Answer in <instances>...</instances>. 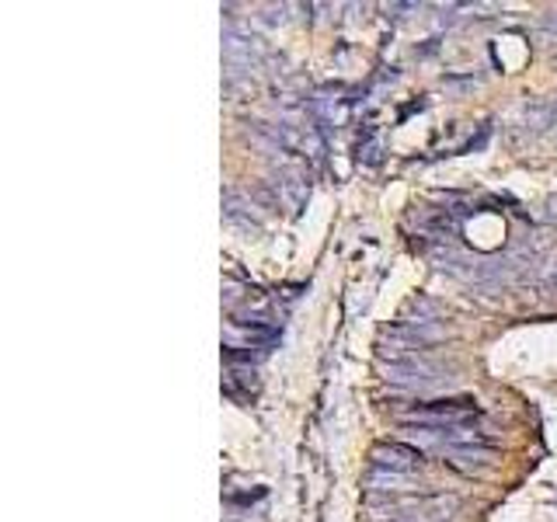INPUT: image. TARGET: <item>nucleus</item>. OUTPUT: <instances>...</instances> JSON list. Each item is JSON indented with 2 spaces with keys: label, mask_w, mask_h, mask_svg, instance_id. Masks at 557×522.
Instances as JSON below:
<instances>
[{
  "label": "nucleus",
  "mask_w": 557,
  "mask_h": 522,
  "mask_svg": "<svg viewBox=\"0 0 557 522\" xmlns=\"http://www.w3.org/2000/svg\"><path fill=\"white\" fill-rule=\"evenodd\" d=\"M481 418V408L470 397L457 400H429V405H418L405 414V425L418 428H432V432H446V428H467Z\"/></svg>",
  "instance_id": "nucleus-1"
},
{
  "label": "nucleus",
  "mask_w": 557,
  "mask_h": 522,
  "mask_svg": "<svg viewBox=\"0 0 557 522\" xmlns=\"http://www.w3.org/2000/svg\"><path fill=\"white\" fill-rule=\"evenodd\" d=\"M446 335L443 327H435V324H394L391 331H383V338H380V356H394V362L400 359H414V356H422L429 345H435Z\"/></svg>",
  "instance_id": "nucleus-2"
},
{
  "label": "nucleus",
  "mask_w": 557,
  "mask_h": 522,
  "mask_svg": "<svg viewBox=\"0 0 557 522\" xmlns=\"http://www.w3.org/2000/svg\"><path fill=\"white\" fill-rule=\"evenodd\" d=\"M383 373H387L391 383H405V387H425V383H435L443 373V365H435L429 359H400V362H391L383 365Z\"/></svg>",
  "instance_id": "nucleus-3"
},
{
  "label": "nucleus",
  "mask_w": 557,
  "mask_h": 522,
  "mask_svg": "<svg viewBox=\"0 0 557 522\" xmlns=\"http://www.w3.org/2000/svg\"><path fill=\"white\" fill-rule=\"evenodd\" d=\"M422 460H425V452L405 443H383L373 449V467L394 470V474H411V470L422 467Z\"/></svg>",
  "instance_id": "nucleus-4"
},
{
  "label": "nucleus",
  "mask_w": 557,
  "mask_h": 522,
  "mask_svg": "<svg viewBox=\"0 0 557 522\" xmlns=\"http://www.w3.org/2000/svg\"><path fill=\"white\" fill-rule=\"evenodd\" d=\"M443 457L453 463V467H460V470H481L495 460V449H487L481 443H463V446H443L440 449Z\"/></svg>",
  "instance_id": "nucleus-5"
}]
</instances>
